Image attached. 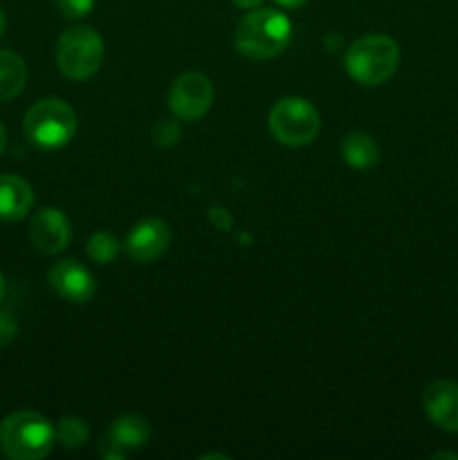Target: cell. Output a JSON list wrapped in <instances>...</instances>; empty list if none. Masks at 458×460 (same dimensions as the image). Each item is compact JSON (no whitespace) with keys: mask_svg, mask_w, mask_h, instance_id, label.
Masks as SVG:
<instances>
[{"mask_svg":"<svg viewBox=\"0 0 458 460\" xmlns=\"http://www.w3.org/2000/svg\"><path fill=\"white\" fill-rule=\"evenodd\" d=\"M292 36V22L277 9H260L245 13L233 31V45L238 52L254 61L274 58L287 48Z\"/></svg>","mask_w":458,"mask_h":460,"instance_id":"6da1fadb","label":"cell"},{"mask_svg":"<svg viewBox=\"0 0 458 460\" xmlns=\"http://www.w3.org/2000/svg\"><path fill=\"white\" fill-rule=\"evenodd\" d=\"M54 443V425L36 411H16L0 422V449L13 460L45 458Z\"/></svg>","mask_w":458,"mask_h":460,"instance_id":"7a4b0ae2","label":"cell"},{"mask_svg":"<svg viewBox=\"0 0 458 460\" xmlns=\"http://www.w3.org/2000/svg\"><path fill=\"white\" fill-rule=\"evenodd\" d=\"M400 66V48L391 36L368 34L355 40L346 52V70L357 84L382 85Z\"/></svg>","mask_w":458,"mask_h":460,"instance_id":"3957f363","label":"cell"},{"mask_svg":"<svg viewBox=\"0 0 458 460\" xmlns=\"http://www.w3.org/2000/svg\"><path fill=\"white\" fill-rule=\"evenodd\" d=\"M268 124L278 144L299 148L314 142L321 130V115L308 99L286 97L274 103Z\"/></svg>","mask_w":458,"mask_h":460,"instance_id":"277c9868","label":"cell"},{"mask_svg":"<svg viewBox=\"0 0 458 460\" xmlns=\"http://www.w3.org/2000/svg\"><path fill=\"white\" fill-rule=\"evenodd\" d=\"M103 63V40L92 27H72L57 43V66L70 81H85L97 75Z\"/></svg>","mask_w":458,"mask_h":460,"instance_id":"5b68a950","label":"cell"},{"mask_svg":"<svg viewBox=\"0 0 458 460\" xmlns=\"http://www.w3.org/2000/svg\"><path fill=\"white\" fill-rule=\"evenodd\" d=\"M76 133V115L61 99H40L27 111L25 135L39 148H61Z\"/></svg>","mask_w":458,"mask_h":460,"instance_id":"8992f818","label":"cell"},{"mask_svg":"<svg viewBox=\"0 0 458 460\" xmlns=\"http://www.w3.org/2000/svg\"><path fill=\"white\" fill-rule=\"evenodd\" d=\"M214 84L202 72H184L169 90V108L178 119L184 121L202 119L214 106Z\"/></svg>","mask_w":458,"mask_h":460,"instance_id":"52a82bcc","label":"cell"},{"mask_svg":"<svg viewBox=\"0 0 458 460\" xmlns=\"http://www.w3.org/2000/svg\"><path fill=\"white\" fill-rule=\"evenodd\" d=\"M148 440H151V425L146 418L121 416L108 427L99 452L108 460H124L128 454L142 449Z\"/></svg>","mask_w":458,"mask_h":460,"instance_id":"ba28073f","label":"cell"},{"mask_svg":"<svg viewBox=\"0 0 458 460\" xmlns=\"http://www.w3.org/2000/svg\"><path fill=\"white\" fill-rule=\"evenodd\" d=\"M30 238L34 250L40 252V254H61L72 241L70 220L57 207H43V209L31 216Z\"/></svg>","mask_w":458,"mask_h":460,"instance_id":"9c48e42d","label":"cell"},{"mask_svg":"<svg viewBox=\"0 0 458 460\" xmlns=\"http://www.w3.org/2000/svg\"><path fill=\"white\" fill-rule=\"evenodd\" d=\"M48 283L61 299L72 301V304H85L97 292V281L90 274L88 268L76 259L58 261L48 274Z\"/></svg>","mask_w":458,"mask_h":460,"instance_id":"30bf717a","label":"cell"},{"mask_svg":"<svg viewBox=\"0 0 458 460\" xmlns=\"http://www.w3.org/2000/svg\"><path fill=\"white\" fill-rule=\"evenodd\" d=\"M171 245V229L164 220L146 218L130 229L126 238V254L135 263H151L160 259Z\"/></svg>","mask_w":458,"mask_h":460,"instance_id":"8fae6325","label":"cell"},{"mask_svg":"<svg viewBox=\"0 0 458 460\" xmlns=\"http://www.w3.org/2000/svg\"><path fill=\"white\" fill-rule=\"evenodd\" d=\"M422 404L436 427L458 434V385L452 380H436L422 394Z\"/></svg>","mask_w":458,"mask_h":460,"instance_id":"7c38bea8","label":"cell"},{"mask_svg":"<svg viewBox=\"0 0 458 460\" xmlns=\"http://www.w3.org/2000/svg\"><path fill=\"white\" fill-rule=\"evenodd\" d=\"M34 205V189L21 175H0V220L16 223L31 211Z\"/></svg>","mask_w":458,"mask_h":460,"instance_id":"4fadbf2b","label":"cell"},{"mask_svg":"<svg viewBox=\"0 0 458 460\" xmlns=\"http://www.w3.org/2000/svg\"><path fill=\"white\" fill-rule=\"evenodd\" d=\"M341 155H344L346 164L350 169L366 171L380 162V146L371 135L362 133V130H353L341 142Z\"/></svg>","mask_w":458,"mask_h":460,"instance_id":"5bb4252c","label":"cell"},{"mask_svg":"<svg viewBox=\"0 0 458 460\" xmlns=\"http://www.w3.org/2000/svg\"><path fill=\"white\" fill-rule=\"evenodd\" d=\"M27 66L12 49H0V103H9L25 90Z\"/></svg>","mask_w":458,"mask_h":460,"instance_id":"9a60e30c","label":"cell"},{"mask_svg":"<svg viewBox=\"0 0 458 460\" xmlns=\"http://www.w3.org/2000/svg\"><path fill=\"white\" fill-rule=\"evenodd\" d=\"M57 431V443H61L66 449H79L88 443V425L85 420L76 416H67L58 420V425L54 427Z\"/></svg>","mask_w":458,"mask_h":460,"instance_id":"2e32d148","label":"cell"},{"mask_svg":"<svg viewBox=\"0 0 458 460\" xmlns=\"http://www.w3.org/2000/svg\"><path fill=\"white\" fill-rule=\"evenodd\" d=\"M121 243L115 234L97 232L88 241V256L99 265H108L119 256Z\"/></svg>","mask_w":458,"mask_h":460,"instance_id":"e0dca14e","label":"cell"},{"mask_svg":"<svg viewBox=\"0 0 458 460\" xmlns=\"http://www.w3.org/2000/svg\"><path fill=\"white\" fill-rule=\"evenodd\" d=\"M153 137H155L157 146L166 148V146H173L175 142L180 139V126L175 124L173 119H164L155 126L153 130Z\"/></svg>","mask_w":458,"mask_h":460,"instance_id":"ac0fdd59","label":"cell"},{"mask_svg":"<svg viewBox=\"0 0 458 460\" xmlns=\"http://www.w3.org/2000/svg\"><path fill=\"white\" fill-rule=\"evenodd\" d=\"M57 7L63 16L76 21V18H84L92 12L94 0H57Z\"/></svg>","mask_w":458,"mask_h":460,"instance_id":"d6986e66","label":"cell"},{"mask_svg":"<svg viewBox=\"0 0 458 460\" xmlns=\"http://www.w3.org/2000/svg\"><path fill=\"white\" fill-rule=\"evenodd\" d=\"M18 335V323L16 319L9 313H0V349L9 346Z\"/></svg>","mask_w":458,"mask_h":460,"instance_id":"ffe728a7","label":"cell"},{"mask_svg":"<svg viewBox=\"0 0 458 460\" xmlns=\"http://www.w3.org/2000/svg\"><path fill=\"white\" fill-rule=\"evenodd\" d=\"M209 218L214 220V223L218 225L220 229H227L229 225H232V216H229V214H225V211L220 209V207H214V209H211Z\"/></svg>","mask_w":458,"mask_h":460,"instance_id":"44dd1931","label":"cell"},{"mask_svg":"<svg viewBox=\"0 0 458 460\" xmlns=\"http://www.w3.org/2000/svg\"><path fill=\"white\" fill-rule=\"evenodd\" d=\"M232 3L241 9H256V7H260V3H263V0H232Z\"/></svg>","mask_w":458,"mask_h":460,"instance_id":"7402d4cb","label":"cell"},{"mask_svg":"<svg viewBox=\"0 0 458 460\" xmlns=\"http://www.w3.org/2000/svg\"><path fill=\"white\" fill-rule=\"evenodd\" d=\"M4 148H7V130H4V126L0 124V155L4 153Z\"/></svg>","mask_w":458,"mask_h":460,"instance_id":"603a6c76","label":"cell"},{"mask_svg":"<svg viewBox=\"0 0 458 460\" xmlns=\"http://www.w3.org/2000/svg\"><path fill=\"white\" fill-rule=\"evenodd\" d=\"M278 4H283V7H301V4H305L308 0H277Z\"/></svg>","mask_w":458,"mask_h":460,"instance_id":"cb8c5ba5","label":"cell"},{"mask_svg":"<svg viewBox=\"0 0 458 460\" xmlns=\"http://www.w3.org/2000/svg\"><path fill=\"white\" fill-rule=\"evenodd\" d=\"M4 31H7V16H4L3 7H0V39L4 36Z\"/></svg>","mask_w":458,"mask_h":460,"instance_id":"d4e9b609","label":"cell"},{"mask_svg":"<svg viewBox=\"0 0 458 460\" xmlns=\"http://www.w3.org/2000/svg\"><path fill=\"white\" fill-rule=\"evenodd\" d=\"M438 458H454V460H458V454H454V452H438V454H434V460H438Z\"/></svg>","mask_w":458,"mask_h":460,"instance_id":"484cf974","label":"cell"},{"mask_svg":"<svg viewBox=\"0 0 458 460\" xmlns=\"http://www.w3.org/2000/svg\"><path fill=\"white\" fill-rule=\"evenodd\" d=\"M4 299V279H3V272H0V301Z\"/></svg>","mask_w":458,"mask_h":460,"instance_id":"4316f807","label":"cell"}]
</instances>
